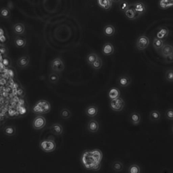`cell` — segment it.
I'll return each mask as SVG.
<instances>
[{
    "label": "cell",
    "mask_w": 173,
    "mask_h": 173,
    "mask_svg": "<svg viewBox=\"0 0 173 173\" xmlns=\"http://www.w3.org/2000/svg\"><path fill=\"white\" fill-rule=\"evenodd\" d=\"M87 129L91 133H97L99 129V124L95 120H91L88 122Z\"/></svg>",
    "instance_id": "obj_10"
},
{
    "label": "cell",
    "mask_w": 173,
    "mask_h": 173,
    "mask_svg": "<svg viewBox=\"0 0 173 173\" xmlns=\"http://www.w3.org/2000/svg\"><path fill=\"white\" fill-rule=\"evenodd\" d=\"M60 116L63 119H68L71 116V112L67 108H64L60 112Z\"/></svg>",
    "instance_id": "obj_29"
},
{
    "label": "cell",
    "mask_w": 173,
    "mask_h": 173,
    "mask_svg": "<svg viewBox=\"0 0 173 173\" xmlns=\"http://www.w3.org/2000/svg\"><path fill=\"white\" fill-rule=\"evenodd\" d=\"M13 31L16 35H22L25 31V26L22 23H16L13 26Z\"/></svg>",
    "instance_id": "obj_16"
},
{
    "label": "cell",
    "mask_w": 173,
    "mask_h": 173,
    "mask_svg": "<svg viewBox=\"0 0 173 173\" xmlns=\"http://www.w3.org/2000/svg\"><path fill=\"white\" fill-rule=\"evenodd\" d=\"M129 6H130V3H129L128 1H125V0H122V1L120 2L119 9L120 11L124 12L127 9H128Z\"/></svg>",
    "instance_id": "obj_32"
},
{
    "label": "cell",
    "mask_w": 173,
    "mask_h": 173,
    "mask_svg": "<svg viewBox=\"0 0 173 173\" xmlns=\"http://www.w3.org/2000/svg\"><path fill=\"white\" fill-rule=\"evenodd\" d=\"M161 53L164 57H166L170 54L173 53V47L171 45H164L161 48Z\"/></svg>",
    "instance_id": "obj_15"
},
{
    "label": "cell",
    "mask_w": 173,
    "mask_h": 173,
    "mask_svg": "<svg viewBox=\"0 0 173 173\" xmlns=\"http://www.w3.org/2000/svg\"><path fill=\"white\" fill-rule=\"evenodd\" d=\"M118 83L120 87H126L130 85L131 83V79L129 75L124 74L119 77L118 80Z\"/></svg>",
    "instance_id": "obj_9"
},
{
    "label": "cell",
    "mask_w": 173,
    "mask_h": 173,
    "mask_svg": "<svg viewBox=\"0 0 173 173\" xmlns=\"http://www.w3.org/2000/svg\"><path fill=\"white\" fill-rule=\"evenodd\" d=\"M112 0H97L100 7L105 10H110L112 8Z\"/></svg>",
    "instance_id": "obj_20"
},
{
    "label": "cell",
    "mask_w": 173,
    "mask_h": 173,
    "mask_svg": "<svg viewBox=\"0 0 173 173\" xmlns=\"http://www.w3.org/2000/svg\"><path fill=\"white\" fill-rule=\"evenodd\" d=\"M173 6V0H161L160 6L162 8H168Z\"/></svg>",
    "instance_id": "obj_28"
},
{
    "label": "cell",
    "mask_w": 173,
    "mask_h": 173,
    "mask_svg": "<svg viewBox=\"0 0 173 173\" xmlns=\"http://www.w3.org/2000/svg\"><path fill=\"white\" fill-rule=\"evenodd\" d=\"M168 34V31L166 28H163L160 30L157 34V38L162 39L164 37H166Z\"/></svg>",
    "instance_id": "obj_34"
},
{
    "label": "cell",
    "mask_w": 173,
    "mask_h": 173,
    "mask_svg": "<svg viewBox=\"0 0 173 173\" xmlns=\"http://www.w3.org/2000/svg\"><path fill=\"white\" fill-rule=\"evenodd\" d=\"M3 64H5V65H6V66H8V64H9V62H8V60H7V59H4V60H3Z\"/></svg>",
    "instance_id": "obj_40"
},
{
    "label": "cell",
    "mask_w": 173,
    "mask_h": 173,
    "mask_svg": "<svg viewBox=\"0 0 173 173\" xmlns=\"http://www.w3.org/2000/svg\"><path fill=\"white\" fill-rule=\"evenodd\" d=\"M98 58L99 56L97 54H96L95 53H91L87 56V59H86L87 62L89 64V65H91V64H92Z\"/></svg>",
    "instance_id": "obj_25"
},
{
    "label": "cell",
    "mask_w": 173,
    "mask_h": 173,
    "mask_svg": "<svg viewBox=\"0 0 173 173\" xmlns=\"http://www.w3.org/2000/svg\"><path fill=\"white\" fill-rule=\"evenodd\" d=\"M59 76H58V74L56 72H52V73L49 75L48 77L49 82L51 83H53V84L57 83L59 81Z\"/></svg>",
    "instance_id": "obj_27"
},
{
    "label": "cell",
    "mask_w": 173,
    "mask_h": 173,
    "mask_svg": "<svg viewBox=\"0 0 173 173\" xmlns=\"http://www.w3.org/2000/svg\"><path fill=\"white\" fill-rule=\"evenodd\" d=\"M172 133H173V126H172Z\"/></svg>",
    "instance_id": "obj_42"
},
{
    "label": "cell",
    "mask_w": 173,
    "mask_h": 173,
    "mask_svg": "<svg viewBox=\"0 0 173 173\" xmlns=\"http://www.w3.org/2000/svg\"><path fill=\"white\" fill-rule=\"evenodd\" d=\"M166 118L168 120H173V109L172 108H170V109L167 110V111L165 113Z\"/></svg>",
    "instance_id": "obj_37"
},
{
    "label": "cell",
    "mask_w": 173,
    "mask_h": 173,
    "mask_svg": "<svg viewBox=\"0 0 173 173\" xmlns=\"http://www.w3.org/2000/svg\"><path fill=\"white\" fill-rule=\"evenodd\" d=\"M165 77L168 82H173V70H168L165 74Z\"/></svg>",
    "instance_id": "obj_36"
},
{
    "label": "cell",
    "mask_w": 173,
    "mask_h": 173,
    "mask_svg": "<svg viewBox=\"0 0 173 173\" xmlns=\"http://www.w3.org/2000/svg\"><path fill=\"white\" fill-rule=\"evenodd\" d=\"M141 169L139 166L137 165V164H133L132 165L129 166L128 172L129 173H140Z\"/></svg>",
    "instance_id": "obj_31"
},
{
    "label": "cell",
    "mask_w": 173,
    "mask_h": 173,
    "mask_svg": "<svg viewBox=\"0 0 173 173\" xmlns=\"http://www.w3.org/2000/svg\"><path fill=\"white\" fill-rule=\"evenodd\" d=\"M51 110V105L46 100H39L33 108V112L39 114H45Z\"/></svg>",
    "instance_id": "obj_2"
},
{
    "label": "cell",
    "mask_w": 173,
    "mask_h": 173,
    "mask_svg": "<svg viewBox=\"0 0 173 173\" xmlns=\"http://www.w3.org/2000/svg\"><path fill=\"white\" fill-rule=\"evenodd\" d=\"M51 130L56 135H60L63 133V127L60 124L55 123L51 125Z\"/></svg>",
    "instance_id": "obj_17"
},
{
    "label": "cell",
    "mask_w": 173,
    "mask_h": 173,
    "mask_svg": "<svg viewBox=\"0 0 173 173\" xmlns=\"http://www.w3.org/2000/svg\"><path fill=\"white\" fill-rule=\"evenodd\" d=\"M102 52H103V53L106 56H110L113 54L114 52V47L113 45L110 43H106L103 46Z\"/></svg>",
    "instance_id": "obj_14"
},
{
    "label": "cell",
    "mask_w": 173,
    "mask_h": 173,
    "mask_svg": "<svg viewBox=\"0 0 173 173\" xmlns=\"http://www.w3.org/2000/svg\"><path fill=\"white\" fill-rule=\"evenodd\" d=\"M161 114L157 110H152L149 114V118L151 121H158L160 119Z\"/></svg>",
    "instance_id": "obj_23"
},
{
    "label": "cell",
    "mask_w": 173,
    "mask_h": 173,
    "mask_svg": "<svg viewBox=\"0 0 173 173\" xmlns=\"http://www.w3.org/2000/svg\"><path fill=\"white\" fill-rule=\"evenodd\" d=\"M133 7H134L135 12H136L139 16H141L142 14L145 13V11H146L145 5L143 3H142V2H137V3H134L133 4Z\"/></svg>",
    "instance_id": "obj_11"
},
{
    "label": "cell",
    "mask_w": 173,
    "mask_h": 173,
    "mask_svg": "<svg viewBox=\"0 0 173 173\" xmlns=\"http://www.w3.org/2000/svg\"><path fill=\"white\" fill-rule=\"evenodd\" d=\"M124 14L130 20H135L140 16L135 12L134 7H133V4H130L128 9L124 12Z\"/></svg>",
    "instance_id": "obj_8"
},
{
    "label": "cell",
    "mask_w": 173,
    "mask_h": 173,
    "mask_svg": "<svg viewBox=\"0 0 173 173\" xmlns=\"http://www.w3.org/2000/svg\"><path fill=\"white\" fill-rule=\"evenodd\" d=\"M102 65H103V63H102V60L99 57L97 58V59L95 60V61L93 62V63L91 64V67H92L93 69L95 70H99L102 67Z\"/></svg>",
    "instance_id": "obj_30"
},
{
    "label": "cell",
    "mask_w": 173,
    "mask_h": 173,
    "mask_svg": "<svg viewBox=\"0 0 173 173\" xmlns=\"http://www.w3.org/2000/svg\"><path fill=\"white\" fill-rule=\"evenodd\" d=\"M85 113L89 117L93 118L98 114V108L95 106H89L86 108Z\"/></svg>",
    "instance_id": "obj_12"
},
{
    "label": "cell",
    "mask_w": 173,
    "mask_h": 173,
    "mask_svg": "<svg viewBox=\"0 0 173 173\" xmlns=\"http://www.w3.org/2000/svg\"><path fill=\"white\" fill-rule=\"evenodd\" d=\"M120 96V91L118 88H112L110 90L108 93V97L109 98L112 100L117 99Z\"/></svg>",
    "instance_id": "obj_18"
},
{
    "label": "cell",
    "mask_w": 173,
    "mask_h": 173,
    "mask_svg": "<svg viewBox=\"0 0 173 173\" xmlns=\"http://www.w3.org/2000/svg\"><path fill=\"white\" fill-rule=\"evenodd\" d=\"M5 133L8 135H12L14 133V129L12 126H8L5 129Z\"/></svg>",
    "instance_id": "obj_38"
},
{
    "label": "cell",
    "mask_w": 173,
    "mask_h": 173,
    "mask_svg": "<svg viewBox=\"0 0 173 173\" xmlns=\"http://www.w3.org/2000/svg\"><path fill=\"white\" fill-rule=\"evenodd\" d=\"M165 58V61L168 63H171V62H173V53L170 54L166 57H164Z\"/></svg>",
    "instance_id": "obj_39"
},
{
    "label": "cell",
    "mask_w": 173,
    "mask_h": 173,
    "mask_svg": "<svg viewBox=\"0 0 173 173\" xmlns=\"http://www.w3.org/2000/svg\"><path fill=\"white\" fill-rule=\"evenodd\" d=\"M104 35L108 37L113 36L115 33V28L111 24L106 25L104 28Z\"/></svg>",
    "instance_id": "obj_19"
},
{
    "label": "cell",
    "mask_w": 173,
    "mask_h": 173,
    "mask_svg": "<svg viewBox=\"0 0 173 173\" xmlns=\"http://www.w3.org/2000/svg\"><path fill=\"white\" fill-rule=\"evenodd\" d=\"M91 152H92L93 156H94V158H95V160H97V162L101 164L102 158H103V154H102L101 150L98 149H95L91 150Z\"/></svg>",
    "instance_id": "obj_22"
},
{
    "label": "cell",
    "mask_w": 173,
    "mask_h": 173,
    "mask_svg": "<svg viewBox=\"0 0 173 173\" xmlns=\"http://www.w3.org/2000/svg\"><path fill=\"white\" fill-rule=\"evenodd\" d=\"M81 161L85 168L91 170H98L101 167V164L97 162L93 156L91 150H87L83 154Z\"/></svg>",
    "instance_id": "obj_1"
},
{
    "label": "cell",
    "mask_w": 173,
    "mask_h": 173,
    "mask_svg": "<svg viewBox=\"0 0 173 173\" xmlns=\"http://www.w3.org/2000/svg\"><path fill=\"white\" fill-rule=\"evenodd\" d=\"M40 147L45 152H52L56 149V144L52 140H43L40 143Z\"/></svg>",
    "instance_id": "obj_5"
},
{
    "label": "cell",
    "mask_w": 173,
    "mask_h": 173,
    "mask_svg": "<svg viewBox=\"0 0 173 173\" xmlns=\"http://www.w3.org/2000/svg\"><path fill=\"white\" fill-rule=\"evenodd\" d=\"M0 15L4 18H8L10 16V10L6 8H3L0 10Z\"/></svg>",
    "instance_id": "obj_35"
},
{
    "label": "cell",
    "mask_w": 173,
    "mask_h": 173,
    "mask_svg": "<svg viewBox=\"0 0 173 173\" xmlns=\"http://www.w3.org/2000/svg\"><path fill=\"white\" fill-rule=\"evenodd\" d=\"M125 106L124 100L121 97H118L117 99H112L110 101V107L112 110L115 112H120L123 110Z\"/></svg>",
    "instance_id": "obj_4"
},
{
    "label": "cell",
    "mask_w": 173,
    "mask_h": 173,
    "mask_svg": "<svg viewBox=\"0 0 173 173\" xmlns=\"http://www.w3.org/2000/svg\"><path fill=\"white\" fill-rule=\"evenodd\" d=\"M149 44V39L145 35H141L137 41V47L139 50H143L146 49Z\"/></svg>",
    "instance_id": "obj_7"
},
{
    "label": "cell",
    "mask_w": 173,
    "mask_h": 173,
    "mask_svg": "<svg viewBox=\"0 0 173 173\" xmlns=\"http://www.w3.org/2000/svg\"><path fill=\"white\" fill-rule=\"evenodd\" d=\"M164 41L162 39L155 38L153 41V46L156 49H161V48L164 45Z\"/></svg>",
    "instance_id": "obj_24"
},
{
    "label": "cell",
    "mask_w": 173,
    "mask_h": 173,
    "mask_svg": "<svg viewBox=\"0 0 173 173\" xmlns=\"http://www.w3.org/2000/svg\"><path fill=\"white\" fill-rule=\"evenodd\" d=\"M131 122L134 125H138L141 122V116L137 112H133L130 116Z\"/></svg>",
    "instance_id": "obj_21"
},
{
    "label": "cell",
    "mask_w": 173,
    "mask_h": 173,
    "mask_svg": "<svg viewBox=\"0 0 173 173\" xmlns=\"http://www.w3.org/2000/svg\"><path fill=\"white\" fill-rule=\"evenodd\" d=\"M29 62H30V58H29L28 56H23L18 60L17 64L18 67H20V68H24L28 65Z\"/></svg>",
    "instance_id": "obj_13"
},
{
    "label": "cell",
    "mask_w": 173,
    "mask_h": 173,
    "mask_svg": "<svg viewBox=\"0 0 173 173\" xmlns=\"http://www.w3.org/2000/svg\"><path fill=\"white\" fill-rule=\"evenodd\" d=\"M46 124V119L43 116H37L33 121V128L36 130H40Z\"/></svg>",
    "instance_id": "obj_6"
},
{
    "label": "cell",
    "mask_w": 173,
    "mask_h": 173,
    "mask_svg": "<svg viewBox=\"0 0 173 173\" xmlns=\"http://www.w3.org/2000/svg\"><path fill=\"white\" fill-rule=\"evenodd\" d=\"M51 68L52 70L56 73H60L63 72L65 68V65L61 58H56L51 62Z\"/></svg>",
    "instance_id": "obj_3"
},
{
    "label": "cell",
    "mask_w": 173,
    "mask_h": 173,
    "mask_svg": "<svg viewBox=\"0 0 173 173\" xmlns=\"http://www.w3.org/2000/svg\"><path fill=\"white\" fill-rule=\"evenodd\" d=\"M15 43L18 47H24L26 45V41L23 38H20V37H17L15 40Z\"/></svg>",
    "instance_id": "obj_33"
},
{
    "label": "cell",
    "mask_w": 173,
    "mask_h": 173,
    "mask_svg": "<svg viewBox=\"0 0 173 173\" xmlns=\"http://www.w3.org/2000/svg\"><path fill=\"white\" fill-rule=\"evenodd\" d=\"M112 168L115 172H121L123 170V164L120 161H115L112 164Z\"/></svg>",
    "instance_id": "obj_26"
},
{
    "label": "cell",
    "mask_w": 173,
    "mask_h": 173,
    "mask_svg": "<svg viewBox=\"0 0 173 173\" xmlns=\"http://www.w3.org/2000/svg\"><path fill=\"white\" fill-rule=\"evenodd\" d=\"M122 0H112V2H114V3H120Z\"/></svg>",
    "instance_id": "obj_41"
}]
</instances>
